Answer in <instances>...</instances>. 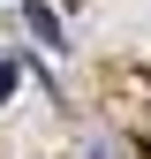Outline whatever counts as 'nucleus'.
Here are the masks:
<instances>
[{
  "instance_id": "obj_1",
  "label": "nucleus",
  "mask_w": 151,
  "mask_h": 159,
  "mask_svg": "<svg viewBox=\"0 0 151 159\" xmlns=\"http://www.w3.org/2000/svg\"><path fill=\"white\" fill-rule=\"evenodd\" d=\"M15 91V61H0V98H8Z\"/></svg>"
}]
</instances>
